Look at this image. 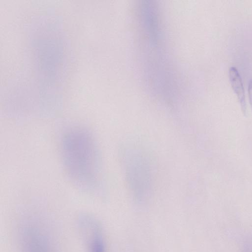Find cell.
I'll use <instances>...</instances> for the list:
<instances>
[{"label":"cell","mask_w":252,"mask_h":252,"mask_svg":"<svg viewBox=\"0 0 252 252\" xmlns=\"http://www.w3.org/2000/svg\"><path fill=\"white\" fill-rule=\"evenodd\" d=\"M89 238V252H105V244L100 229L94 224L92 225Z\"/></svg>","instance_id":"5b68a950"},{"label":"cell","mask_w":252,"mask_h":252,"mask_svg":"<svg viewBox=\"0 0 252 252\" xmlns=\"http://www.w3.org/2000/svg\"><path fill=\"white\" fill-rule=\"evenodd\" d=\"M23 240L24 252H53L46 237L34 228L24 232Z\"/></svg>","instance_id":"3957f363"},{"label":"cell","mask_w":252,"mask_h":252,"mask_svg":"<svg viewBox=\"0 0 252 252\" xmlns=\"http://www.w3.org/2000/svg\"><path fill=\"white\" fill-rule=\"evenodd\" d=\"M122 164L132 198L137 203H145L154 188V170L150 155L143 148L129 145L122 150Z\"/></svg>","instance_id":"7a4b0ae2"},{"label":"cell","mask_w":252,"mask_h":252,"mask_svg":"<svg viewBox=\"0 0 252 252\" xmlns=\"http://www.w3.org/2000/svg\"><path fill=\"white\" fill-rule=\"evenodd\" d=\"M248 91L249 101L252 109V79H251L249 82Z\"/></svg>","instance_id":"8992f818"},{"label":"cell","mask_w":252,"mask_h":252,"mask_svg":"<svg viewBox=\"0 0 252 252\" xmlns=\"http://www.w3.org/2000/svg\"><path fill=\"white\" fill-rule=\"evenodd\" d=\"M229 78L232 88L236 94L244 114L246 113L247 105L245 90L241 76L237 68L232 66L229 69Z\"/></svg>","instance_id":"277c9868"},{"label":"cell","mask_w":252,"mask_h":252,"mask_svg":"<svg viewBox=\"0 0 252 252\" xmlns=\"http://www.w3.org/2000/svg\"><path fill=\"white\" fill-rule=\"evenodd\" d=\"M62 156L71 179L84 189H96L101 181L97 147L89 133L81 128L68 131L62 143Z\"/></svg>","instance_id":"6da1fadb"}]
</instances>
